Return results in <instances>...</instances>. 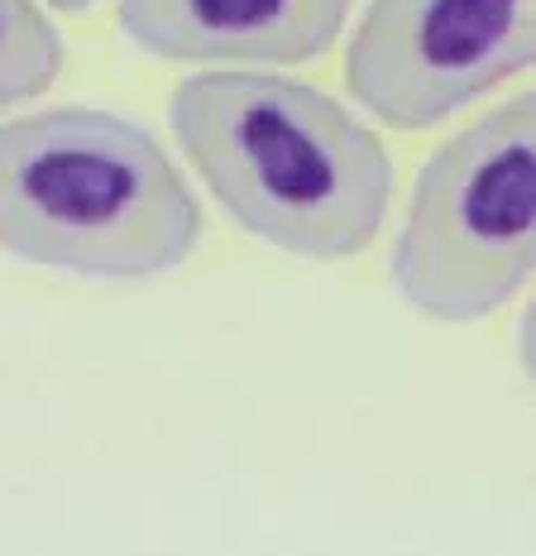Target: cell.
I'll return each instance as SVG.
<instances>
[{"label":"cell","mask_w":536,"mask_h":556,"mask_svg":"<svg viewBox=\"0 0 536 556\" xmlns=\"http://www.w3.org/2000/svg\"><path fill=\"white\" fill-rule=\"evenodd\" d=\"M168 125L196 178L250 236L297 260H355L393 202L383 139L321 87L273 73H196Z\"/></svg>","instance_id":"6da1fadb"},{"label":"cell","mask_w":536,"mask_h":556,"mask_svg":"<svg viewBox=\"0 0 536 556\" xmlns=\"http://www.w3.org/2000/svg\"><path fill=\"white\" fill-rule=\"evenodd\" d=\"M202 206L144 125L53 106L0 125V254L91 278L192 260Z\"/></svg>","instance_id":"7a4b0ae2"},{"label":"cell","mask_w":536,"mask_h":556,"mask_svg":"<svg viewBox=\"0 0 536 556\" xmlns=\"http://www.w3.org/2000/svg\"><path fill=\"white\" fill-rule=\"evenodd\" d=\"M536 264V101L512 97L417 173L393 288L436 321H480L527 288Z\"/></svg>","instance_id":"3957f363"},{"label":"cell","mask_w":536,"mask_h":556,"mask_svg":"<svg viewBox=\"0 0 536 556\" xmlns=\"http://www.w3.org/2000/svg\"><path fill=\"white\" fill-rule=\"evenodd\" d=\"M536 58V0H369L345 87L393 130H426Z\"/></svg>","instance_id":"277c9868"},{"label":"cell","mask_w":536,"mask_h":556,"mask_svg":"<svg viewBox=\"0 0 536 556\" xmlns=\"http://www.w3.org/2000/svg\"><path fill=\"white\" fill-rule=\"evenodd\" d=\"M355 0H120V29L163 63H311Z\"/></svg>","instance_id":"5b68a950"},{"label":"cell","mask_w":536,"mask_h":556,"mask_svg":"<svg viewBox=\"0 0 536 556\" xmlns=\"http://www.w3.org/2000/svg\"><path fill=\"white\" fill-rule=\"evenodd\" d=\"M63 73V39L34 0H0V111L43 97Z\"/></svg>","instance_id":"8992f818"},{"label":"cell","mask_w":536,"mask_h":556,"mask_svg":"<svg viewBox=\"0 0 536 556\" xmlns=\"http://www.w3.org/2000/svg\"><path fill=\"white\" fill-rule=\"evenodd\" d=\"M53 10H63V15H77V10H87V5H97V0H49Z\"/></svg>","instance_id":"52a82bcc"}]
</instances>
